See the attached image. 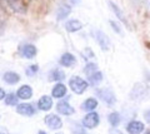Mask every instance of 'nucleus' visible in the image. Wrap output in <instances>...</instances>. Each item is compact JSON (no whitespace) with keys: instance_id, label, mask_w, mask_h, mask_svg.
Here are the masks:
<instances>
[{"instance_id":"nucleus-16","label":"nucleus","mask_w":150,"mask_h":134,"mask_svg":"<svg viewBox=\"0 0 150 134\" xmlns=\"http://www.w3.org/2000/svg\"><path fill=\"white\" fill-rule=\"evenodd\" d=\"M36 53H38L36 48L34 47V45H31V44H26V45H24V47L21 48V55L24 58H26V59H33L36 55Z\"/></svg>"},{"instance_id":"nucleus-23","label":"nucleus","mask_w":150,"mask_h":134,"mask_svg":"<svg viewBox=\"0 0 150 134\" xmlns=\"http://www.w3.org/2000/svg\"><path fill=\"white\" fill-rule=\"evenodd\" d=\"M18 95H15L14 93H10V94H8L5 95V104L6 105H18Z\"/></svg>"},{"instance_id":"nucleus-32","label":"nucleus","mask_w":150,"mask_h":134,"mask_svg":"<svg viewBox=\"0 0 150 134\" xmlns=\"http://www.w3.org/2000/svg\"><path fill=\"white\" fill-rule=\"evenodd\" d=\"M145 134H150V130H146V133H145Z\"/></svg>"},{"instance_id":"nucleus-6","label":"nucleus","mask_w":150,"mask_h":134,"mask_svg":"<svg viewBox=\"0 0 150 134\" xmlns=\"http://www.w3.org/2000/svg\"><path fill=\"white\" fill-rule=\"evenodd\" d=\"M144 123L139 122V121H131L128 123V125H126V132L129 134H140L144 132Z\"/></svg>"},{"instance_id":"nucleus-25","label":"nucleus","mask_w":150,"mask_h":134,"mask_svg":"<svg viewBox=\"0 0 150 134\" xmlns=\"http://www.w3.org/2000/svg\"><path fill=\"white\" fill-rule=\"evenodd\" d=\"M38 70H39V67H38L36 64H34V65H30L29 68L26 69V74L29 77H31V75H34L35 73H38Z\"/></svg>"},{"instance_id":"nucleus-1","label":"nucleus","mask_w":150,"mask_h":134,"mask_svg":"<svg viewBox=\"0 0 150 134\" xmlns=\"http://www.w3.org/2000/svg\"><path fill=\"white\" fill-rule=\"evenodd\" d=\"M69 86L71 88V90L75 94H83L88 89L89 84H88V82H85L80 77H73L69 80Z\"/></svg>"},{"instance_id":"nucleus-8","label":"nucleus","mask_w":150,"mask_h":134,"mask_svg":"<svg viewBox=\"0 0 150 134\" xmlns=\"http://www.w3.org/2000/svg\"><path fill=\"white\" fill-rule=\"evenodd\" d=\"M8 6L11 8V10H14L15 13L19 14H25L26 13V5L21 0H5Z\"/></svg>"},{"instance_id":"nucleus-20","label":"nucleus","mask_w":150,"mask_h":134,"mask_svg":"<svg viewBox=\"0 0 150 134\" xmlns=\"http://www.w3.org/2000/svg\"><path fill=\"white\" fill-rule=\"evenodd\" d=\"M108 121H109L110 125L112 128H116L120 124V122H121V117H120V114L118 112H112V113L109 114V117H108Z\"/></svg>"},{"instance_id":"nucleus-7","label":"nucleus","mask_w":150,"mask_h":134,"mask_svg":"<svg viewBox=\"0 0 150 134\" xmlns=\"http://www.w3.org/2000/svg\"><path fill=\"white\" fill-rule=\"evenodd\" d=\"M16 112L18 114L24 115V117H31V115L35 114V109L29 103H21L16 105Z\"/></svg>"},{"instance_id":"nucleus-11","label":"nucleus","mask_w":150,"mask_h":134,"mask_svg":"<svg viewBox=\"0 0 150 134\" xmlns=\"http://www.w3.org/2000/svg\"><path fill=\"white\" fill-rule=\"evenodd\" d=\"M38 108L40 110H44V112H49V110L53 108V99L49 95H43L38 101Z\"/></svg>"},{"instance_id":"nucleus-28","label":"nucleus","mask_w":150,"mask_h":134,"mask_svg":"<svg viewBox=\"0 0 150 134\" xmlns=\"http://www.w3.org/2000/svg\"><path fill=\"white\" fill-rule=\"evenodd\" d=\"M109 134H123V133H121V132L119 130V129H116V128H112V129H110Z\"/></svg>"},{"instance_id":"nucleus-26","label":"nucleus","mask_w":150,"mask_h":134,"mask_svg":"<svg viewBox=\"0 0 150 134\" xmlns=\"http://www.w3.org/2000/svg\"><path fill=\"white\" fill-rule=\"evenodd\" d=\"M110 25L112 26V29H114V31H116V33H118V34H120V33H121V29H120V28H119V25L116 24L115 21L110 20Z\"/></svg>"},{"instance_id":"nucleus-34","label":"nucleus","mask_w":150,"mask_h":134,"mask_svg":"<svg viewBox=\"0 0 150 134\" xmlns=\"http://www.w3.org/2000/svg\"><path fill=\"white\" fill-rule=\"evenodd\" d=\"M81 134H85V133H81Z\"/></svg>"},{"instance_id":"nucleus-15","label":"nucleus","mask_w":150,"mask_h":134,"mask_svg":"<svg viewBox=\"0 0 150 134\" xmlns=\"http://www.w3.org/2000/svg\"><path fill=\"white\" fill-rule=\"evenodd\" d=\"M75 63H76V58H75L71 53H65L62 55V58H60V64L65 68L73 67Z\"/></svg>"},{"instance_id":"nucleus-19","label":"nucleus","mask_w":150,"mask_h":134,"mask_svg":"<svg viewBox=\"0 0 150 134\" xmlns=\"http://www.w3.org/2000/svg\"><path fill=\"white\" fill-rule=\"evenodd\" d=\"M96 107H98V100L95 98H88L81 105V108L86 110V112H94Z\"/></svg>"},{"instance_id":"nucleus-24","label":"nucleus","mask_w":150,"mask_h":134,"mask_svg":"<svg viewBox=\"0 0 150 134\" xmlns=\"http://www.w3.org/2000/svg\"><path fill=\"white\" fill-rule=\"evenodd\" d=\"M84 72H85V74H86L88 77L91 75V74H94L95 72H98L96 64H95V63H88L86 67H85V69H84Z\"/></svg>"},{"instance_id":"nucleus-31","label":"nucleus","mask_w":150,"mask_h":134,"mask_svg":"<svg viewBox=\"0 0 150 134\" xmlns=\"http://www.w3.org/2000/svg\"><path fill=\"white\" fill-rule=\"evenodd\" d=\"M146 4H148V8L150 9V0H148V1H146Z\"/></svg>"},{"instance_id":"nucleus-14","label":"nucleus","mask_w":150,"mask_h":134,"mask_svg":"<svg viewBox=\"0 0 150 134\" xmlns=\"http://www.w3.org/2000/svg\"><path fill=\"white\" fill-rule=\"evenodd\" d=\"M65 29L69 33H75V31H79L83 29V23L78 19H71L65 24Z\"/></svg>"},{"instance_id":"nucleus-9","label":"nucleus","mask_w":150,"mask_h":134,"mask_svg":"<svg viewBox=\"0 0 150 134\" xmlns=\"http://www.w3.org/2000/svg\"><path fill=\"white\" fill-rule=\"evenodd\" d=\"M56 110H58L59 114H63V115H73L75 113V109L68 103L67 100L59 101L58 105H56Z\"/></svg>"},{"instance_id":"nucleus-33","label":"nucleus","mask_w":150,"mask_h":134,"mask_svg":"<svg viewBox=\"0 0 150 134\" xmlns=\"http://www.w3.org/2000/svg\"><path fill=\"white\" fill-rule=\"evenodd\" d=\"M58 134H63V133H58Z\"/></svg>"},{"instance_id":"nucleus-13","label":"nucleus","mask_w":150,"mask_h":134,"mask_svg":"<svg viewBox=\"0 0 150 134\" xmlns=\"http://www.w3.org/2000/svg\"><path fill=\"white\" fill-rule=\"evenodd\" d=\"M16 95H18L19 99H23V100L30 99L31 96H33V89H31V86L30 85H21L18 89Z\"/></svg>"},{"instance_id":"nucleus-5","label":"nucleus","mask_w":150,"mask_h":134,"mask_svg":"<svg viewBox=\"0 0 150 134\" xmlns=\"http://www.w3.org/2000/svg\"><path fill=\"white\" fill-rule=\"evenodd\" d=\"M44 122H45L46 125H48L50 129H53V130H56V129H60L63 127V121L55 114H48L45 117Z\"/></svg>"},{"instance_id":"nucleus-18","label":"nucleus","mask_w":150,"mask_h":134,"mask_svg":"<svg viewBox=\"0 0 150 134\" xmlns=\"http://www.w3.org/2000/svg\"><path fill=\"white\" fill-rule=\"evenodd\" d=\"M3 79L5 83H8V84H16V83H19V80H20V75H19L18 73H14V72H6L5 74H4Z\"/></svg>"},{"instance_id":"nucleus-17","label":"nucleus","mask_w":150,"mask_h":134,"mask_svg":"<svg viewBox=\"0 0 150 134\" xmlns=\"http://www.w3.org/2000/svg\"><path fill=\"white\" fill-rule=\"evenodd\" d=\"M67 94V86L62 83H58V84H55V86L53 88V90H51V95H53V98H63V96Z\"/></svg>"},{"instance_id":"nucleus-10","label":"nucleus","mask_w":150,"mask_h":134,"mask_svg":"<svg viewBox=\"0 0 150 134\" xmlns=\"http://www.w3.org/2000/svg\"><path fill=\"white\" fill-rule=\"evenodd\" d=\"M109 6L111 9V11L115 14V16L118 18V19L121 21V23H124L125 25H128L129 26V23H128V19H126V16H125V14L124 11L121 10V8H119L114 1H109Z\"/></svg>"},{"instance_id":"nucleus-4","label":"nucleus","mask_w":150,"mask_h":134,"mask_svg":"<svg viewBox=\"0 0 150 134\" xmlns=\"http://www.w3.org/2000/svg\"><path fill=\"white\" fill-rule=\"evenodd\" d=\"M94 36L99 44V47L101 48V50H109L111 47V43H110V39L108 38V35L105 33H103L101 30H95L94 31Z\"/></svg>"},{"instance_id":"nucleus-30","label":"nucleus","mask_w":150,"mask_h":134,"mask_svg":"<svg viewBox=\"0 0 150 134\" xmlns=\"http://www.w3.org/2000/svg\"><path fill=\"white\" fill-rule=\"evenodd\" d=\"M38 134H48V133H45L44 130H40V132H39V133H38Z\"/></svg>"},{"instance_id":"nucleus-2","label":"nucleus","mask_w":150,"mask_h":134,"mask_svg":"<svg viewBox=\"0 0 150 134\" xmlns=\"http://www.w3.org/2000/svg\"><path fill=\"white\" fill-rule=\"evenodd\" d=\"M100 123V117L96 112H89L83 119V125L86 129H94L95 127L99 125Z\"/></svg>"},{"instance_id":"nucleus-27","label":"nucleus","mask_w":150,"mask_h":134,"mask_svg":"<svg viewBox=\"0 0 150 134\" xmlns=\"http://www.w3.org/2000/svg\"><path fill=\"white\" fill-rule=\"evenodd\" d=\"M144 118H145V121H146V122L150 124V110H146V112H144Z\"/></svg>"},{"instance_id":"nucleus-3","label":"nucleus","mask_w":150,"mask_h":134,"mask_svg":"<svg viewBox=\"0 0 150 134\" xmlns=\"http://www.w3.org/2000/svg\"><path fill=\"white\" fill-rule=\"evenodd\" d=\"M96 95L99 96L103 101H105V103L109 104V105L115 104V101H116L114 91H112L110 88H101V89H98L96 90Z\"/></svg>"},{"instance_id":"nucleus-22","label":"nucleus","mask_w":150,"mask_h":134,"mask_svg":"<svg viewBox=\"0 0 150 134\" xmlns=\"http://www.w3.org/2000/svg\"><path fill=\"white\" fill-rule=\"evenodd\" d=\"M89 82H90V84L91 85H98V84H100V83L103 82V73L101 72H95L94 74H91V75H89Z\"/></svg>"},{"instance_id":"nucleus-12","label":"nucleus","mask_w":150,"mask_h":134,"mask_svg":"<svg viewBox=\"0 0 150 134\" xmlns=\"http://www.w3.org/2000/svg\"><path fill=\"white\" fill-rule=\"evenodd\" d=\"M70 13H71V5L68 4V3H65V1H63V4L58 8V10H56L58 20H63L64 18H67Z\"/></svg>"},{"instance_id":"nucleus-21","label":"nucleus","mask_w":150,"mask_h":134,"mask_svg":"<svg viewBox=\"0 0 150 134\" xmlns=\"http://www.w3.org/2000/svg\"><path fill=\"white\" fill-rule=\"evenodd\" d=\"M65 79V73L60 69H54L51 70L49 74V80L50 82H54V80H63Z\"/></svg>"},{"instance_id":"nucleus-29","label":"nucleus","mask_w":150,"mask_h":134,"mask_svg":"<svg viewBox=\"0 0 150 134\" xmlns=\"http://www.w3.org/2000/svg\"><path fill=\"white\" fill-rule=\"evenodd\" d=\"M5 99V90L3 89V88H0V100Z\"/></svg>"}]
</instances>
